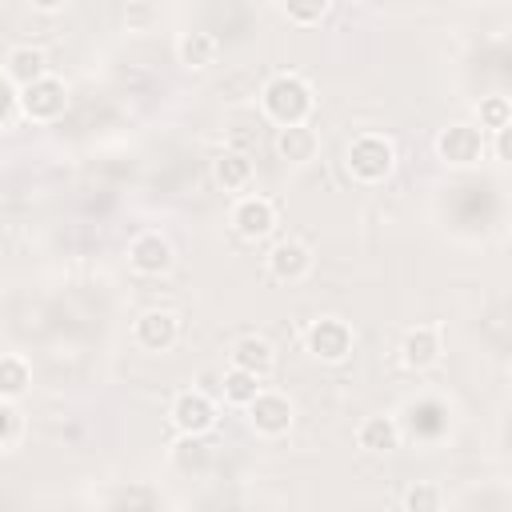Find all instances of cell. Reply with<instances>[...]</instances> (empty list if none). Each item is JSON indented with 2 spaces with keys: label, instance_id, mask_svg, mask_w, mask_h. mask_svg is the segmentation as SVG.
<instances>
[{
  "label": "cell",
  "instance_id": "6da1fadb",
  "mask_svg": "<svg viewBox=\"0 0 512 512\" xmlns=\"http://www.w3.org/2000/svg\"><path fill=\"white\" fill-rule=\"evenodd\" d=\"M260 112L268 124H308L316 112V88L300 72H276L260 88Z\"/></svg>",
  "mask_w": 512,
  "mask_h": 512
},
{
  "label": "cell",
  "instance_id": "7a4b0ae2",
  "mask_svg": "<svg viewBox=\"0 0 512 512\" xmlns=\"http://www.w3.org/2000/svg\"><path fill=\"white\" fill-rule=\"evenodd\" d=\"M344 172L364 188L384 184L396 172V140L388 132H356L344 148Z\"/></svg>",
  "mask_w": 512,
  "mask_h": 512
},
{
  "label": "cell",
  "instance_id": "3957f363",
  "mask_svg": "<svg viewBox=\"0 0 512 512\" xmlns=\"http://www.w3.org/2000/svg\"><path fill=\"white\" fill-rule=\"evenodd\" d=\"M16 108L28 124H56L68 112V84L56 72H48V76L16 88Z\"/></svg>",
  "mask_w": 512,
  "mask_h": 512
},
{
  "label": "cell",
  "instance_id": "277c9868",
  "mask_svg": "<svg viewBox=\"0 0 512 512\" xmlns=\"http://www.w3.org/2000/svg\"><path fill=\"white\" fill-rule=\"evenodd\" d=\"M356 348V332L344 316H316L304 328V352L316 364H344Z\"/></svg>",
  "mask_w": 512,
  "mask_h": 512
},
{
  "label": "cell",
  "instance_id": "5b68a950",
  "mask_svg": "<svg viewBox=\"0 0 512 512\" xmlns=\"http://www.w3.org/2000/svg\"><path fill=\"white\" fill-rule=\"evenodd\" d=\"M228 224H232V232H236L240 240L260 244V240H268V236L276 232L280 208H276V200H268L264 192H240V196L232 200V208H228Z\"/></svg>",
  "mask_w": 512,
  "mask_h": 512
},
{
  "label": "cell",
  "instance_id": "8992f818",
  "mask_svg": "<svg viewBox=\"0 0 512 512\" xmlns=\"http://www.w3.org/2000/svg\"><path fill=\"white\" fill-rule=\"evenodd\" d=\"M240 412L248 416V428H252L256 436H264V440H280V436H288L292 424H296V404H292V396H284V392H276V388H260Z\"/></svg>",
  "mask_w": 512,
  "mask_h": 512
},
{
  "label": "cell",
  "instance_id": "52a82bcc",
  "mask_svg": "<svg viewBox=\"0 0 512 512\" xmlns=\"http://www.w3.org/2000/svg\"><path fill=\"white\" fill-rule=\"evenodd\" d=\"M432 148H436V156H440L448 168H476V164L484 160V152H488V136H484L476 124L456 120V124H444V128L436 132Z\"/></svg>",
  "mask_w": 512,
  "mask_h": 512
},
{
  "label": "cell",
  "instance_id": "ba28073f",
  "mask_svg": "<svg viewBox=\"0 0 512 512\" xmlns=\"http://www.w3.org/2000/svg\"><path fill=\"white\" fill-rule=\"evenodd\" d=\"M124 256H128V268H132L136 276H144V280H160V276H168V272L176 268V248H172V240H168L164 232H156V228L136 232V236L128 240V248H124Z\"/></svg>",
  "mask_w": 512,
  "mask_h": 512
},
{
  "label": "cell",
  "instance_id": "9c48e42d",
  "mask_svg": "<svg viewBox=\"0 0 512 512\" xmlns=\"http://www.w3.org/2000/svg\"><path fill=\"white\" fill-rule=\"evenodd\" d=\"M168 420L184 436H208L216 428V420H220V408H216V400L204 388H184V392L172 396Z\"/></svg>",
  "mask_w": 512,
  "mask_h": 512
},
{
  "label": "cell",
  "instance_id": "30bf717a",
  "mask_svg": "<svg viewBox=\"0 0 512 512\" xmlns=\"http://www.w3.org/2000/svg\"><path fill=\"white\" fill-rule=\"evenodd\" d=\"M312 268H316V256H312V248H308L304 240H296V236H284V240H276V244L264 252V272H268L276 284H304V280L312 276Z\"/></svg>",
  "mask_w": 512,
  "mask_h": 512
},
{
  "label": "cell",
  "instance_id": "8fae6325",
  "mask_svg": "<svg viewBox=\"0 0 512 512\" xmlns=\"http://www.w3.org/2000/svg\"><path fill=\"white\" fill-rule=\"evenodd\" d=\"M132 344L140 352H152V356H164L180 344V316L172 308H148L132 320Z\"/></svg>",
  "mask_w": 512,
  "mask_h": 512
},
{
  "label": "cell",
  "instance_id": "7c38bea8",
  "mask_svg": "<svg viewBox=\"0 0 512 512\" xmlns=\"http://www.w3.org/2000/svg\"><path fill=\"white\" fill-rule=\"evenodd\" d=\"M444 356V328L440 324H412L400 336V364L408 372H428Z\"/></svg>",
  "mask_w": 512,
  "mask_h": 512
},
{
  "label": "cell",
  "instance_id": "4fadbf2b",
  "mask_svg": "<svg viewBox=\"0 0 512 512\" xmlns=\"http://www.w3.org/2000/svg\"><path fill=\"white\" fill-rule=\"evenodd\" d=\"M400 440H404V428L392 412H372L356 424V448L364 456H392L400 448Z\"/></svg>",
  "mask_w": 512,
  "mask_h": 512
},
{
  "label": "cell",
  "instance_id": "5bb4252c",
  "mask_svg": "<svg viewBox=\"0 0 512 512\" xmlns=\"http://www.w3.org/2000/svg\"><path fill=\"white\" fill-rule=\"evenodd\" d=\"M272 148H276V156L284 164L304 168V164H312L320 156V132L312 128V120L308 124H284V128H276Z\"/></svg>",
  "mask_w": 512,
  "mask_h": 512
},
{
  "label": "cell",
  "instance_id": "9a60e30c",
  "mask_svg": "<svg viewBox=\"0 0 512 512\" xmlns=\"http://www.w3.org/2000/svg\"><path fill=\"white\" fill-rule=\"evenodd\" d=\"M212 180H216L220 192L240 196V192L252 188V180H256V164H252V156H248L244 148H224V152L212 156Z\"/></svg>",
  "mask_w": 512,
  "mask_h": 512
},
{
  "label": "cell",
  "instance_id": "2e32d148",
  "mask_svg": "<svg viewBox=\"0 0 512 512\" xmlns=\"http://www.w3.org/2000/svg\"><path fill=\"white\" fill-rule=\"evenodd\" d=\"M228 364L248 368V372H256L260 380H268V376L276 372V348H272L268 336L244 332V336H236V340L228 344Z\"/></svg>",
  "mask_w": 512,
  "mask_h": 512
},
{
  "label": "cell",
  "instance_id": "e0dca14e",
  "mask_svg": "<svg viewBox=\"0 0 512 512\" xmlns=\"http://www.w3.org/2000/svg\"><path fill=\"white\" fill-rule=\"evenodd\" d=\"M220 36L216 32H204V28H188L176 36V60L188 68V72H208L220 64Z\"/></svg>",
  "mask_w": 512,
  "mask_h": 512
},
{
  "label": "cell",
  "instance_id": "ac0fdd59",
  "mask_svg": "<svg viewBox=\"0 0 512 512\" xmlns=\"http://www.w3.org/2000/svg\"><path fill=\"white\" fill-rule=\"evenodd\" d=\"M48 72H52L48 52L36 48V44H16V48L4 52V80L16 84V88H24V84H32V80H40Z\"/></svg>",
  "mask_w": 512,
  "mask_h": 512
},
{
  "label": "cell",
  "instance_id": "d6986e66",
  "mask_svg": "<svg viewBox=\"0 0 512 512\" xmlns=\"http://www.w3.org/2000/svg\"><path fill=\"white\" fill-rule=\"evenodd\" d=\"M168 460H172V468L184 472V476H204V472L212 468V444H208L204 436H184V432H180V440L168 448Z\"/></svg>",
  "mask_w": 512,
  "mask_h": 512
},
{
  "label": "cell",
  "instance_id": "ffe728a7",
  "mask_svg": "<svg viewBox=\"0 0 512 512\" xmlns=\"http://www.w3.org/2000/svg\"><path fill=\"white\" fill-rule=\"evenodd\" d=\"M28 388H32V364L16 352H4L0 356V400L16 404L28 396Z\"/></svg>",
  "mask_w": 512,
  "mask_h": 512
},
{
  "label": "cell",
  "instance_id": "44dd1931",
  "mask_svg": "<svg viewBox=\"0 0 512 512\" xmlns=\"http://www.w3.org/2000/svg\"><path fill=\"white\" fill-rule=\"evenodd\" d=\"M260 388H264V380H260L256 372H248V368H236V364H228L224 376H220V396H224V404H232V408H244Z\"/></svg>",
  "mask_w": 512,
  "mask_h": 512
},
{
  "label": "cell",
  "instance_id": "7402d4cb",
  "mask_svg": "<svg viewBox=\"0 0 512 512\" xmlns=\"http://www.w3.org/2000/svg\"><path fill=\"white\" fill-rule=\"evenodd\" d=\"M476 128H480L484 136H488V132H504V128H512V100L500 96V92L480 96V104H476Z\"/></svg>",
  "mask_w": 512,
  "mask_h": 512
},
{
  "label": "cell",
  "instance_id": "603a6c76",
  "mask_svg": "<svg viewBox=\"0 0 512 512\" xmlns=\"http://www.w3.org/2000/svg\"><path fill=\"white\" fill-rule=\"evenodd\" d=\"M444 500H448V496H444L440 484H432V480H416V484L404 488L400 508H404V512H440Z\"/></svg>",
  "mask_w": 512,
  "mask_h": 512
},
{
  "label": "cell",
  "instance_id": "cb8c5ba5",
  "mask_svg": "<svg viewBox=\"0 0 512 512\" xmlns=\"http://www.w3.org/2000/svg\"><path fill=\"white\" fill-rule=\"evenodd\" d=\"M280 12L296 28H316L332 12V0H280Z\"/></svg>",
  "mask_w": 512,
  "mask_h": 512
},
{
  "label": "cell",
  "instance_id": "d4e9b609",
  "mask_svg": "<svg viewBox=\"0 0 512 512\" xmlns=\"http://www.w3.org/2000/svg\"><path fill=\"white\" fill-rule=\"evenodd\" d=\"M124 20H128V28H132V32H148V28L160 20V12H156L148 0H132V4L124 8Z\"/></svg>",
  "mask_w": 512,
  "mask_h": 512
},
{
  "label": "cell",
  "instance_id": "484cf974",
  "mask_svg": "<svg viewBox=\"0 0 512 512\" xmlns=\"http://www.w3.org/2000/svg\"><path fill=\"white\" fill-rule=\"evenodd\" d=\"M108 504H112V508H156V504H160V496H156V492H148V488H128V492L112 496Z\"/></svg>",
  "mask_w": 512,
  "mask_h": 512
},
{
  "label": "cell",
  "instance_id": "4316f807",
  "mask_svg": "<svg viewBox=\"0 0 512 512\" xmlns=\"http://www.w3.org/2000/svg\"><path fill=\"white\" fill-rule=\"evenodd\" d=\"M12 436H16V412H12L8 400H0V448H4Z\"/></svg>",
  "mask_w": 512,
  "mask_h": 512
},
{
  "label": "cell",
  "instance_id": "83f0119b",
  "mask_svg": "<svg viewBox=\"0 0 512 512\" xmlns=\"http://www.w3.org/2000/svg\"><path fill=\"white\" fill-rule=\"evenodd\" d=\"M36 12H44V16H56V12H64L68 8V0H28Z\"/></svg>",
  "mask_w": 512,
  "mask_h": 512
}]
</instances>
